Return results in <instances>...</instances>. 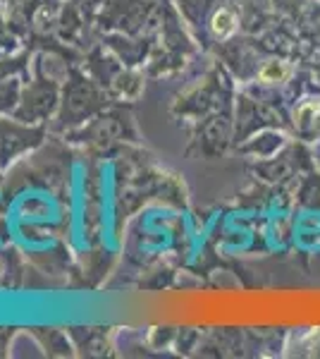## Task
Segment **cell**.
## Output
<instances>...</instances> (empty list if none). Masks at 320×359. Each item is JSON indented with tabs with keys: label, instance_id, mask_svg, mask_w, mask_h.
<instances>
[{
	"label": "cell",
	"instance_id": "obj_10",
	"mask_svg": "<svg viewBox=\"0 0 320 359\" xmlns=\"http://www.w3.org/2000/svg\"><path fill=\"white\" fill-rule=\"evenodd\" d=\"M3 273H5V262L0 259V278H3Z\"/></svg>",
	"mask_w": 320,
	"mask_h": 359
},
{
	"label": "cell",
	"instance_id": "obj_9",
	"mask_svg": "<svg viewBox=\"0 0 320 359\" xmlns=\"http://www.w3.org/2000/svg\"><path fill=\"white\" fill-rule=\"evenodd\" d=\"M39 3H43V5H60L62 0H39Z\"/></svg>",
	"mask_w": 320,
	"mask_h": 359
},
{
	"label": "cell",
	"instance_id": "obj_1",
	"mask_svg": "<svg viewBox=\"0 0 320 359\" xmlns=\"http://www.w3.org/2000/svg\"><path fill=\"white\" fill-rule=\"evenodd\" d=\"M106 103V98L98 91V86L91 79L81 77L79 72H72L67 86L60 96V111H57V127L84 125L94 113H98Z\"/></svg>",
	"mask_w": 320,
	"mask_h": 359
},
{
	"label": "cell",
	"instance_id": "obj_7",
	"mask_svg": "<svg viewBox=\"0 0 320 359\" xmlns=\"http://www.w3.org/2000/svg\"><path fill=\"white\" fill-rule=\"evenodd\" d=\"M235 25H237L235 13H232V10H225V8L218 10V13L213 15V20H211L213 34H215V36H220V39L230 36V34L235 32Z\"/></svg>",
	"mask_w": 320,
	"mask_h": 359
},
{
	"label": "cell",
	"instance_id": "obj_5",
	"mask_svg": "<svg viewBox=\"0 0 320 359\" xmlns=\"http://www.w3.org/2000/svg\"><path fill=\"white\" fill-rule=\"evenodd\" d=\"M122 135V125L118 123V118L108 115V118H98L94 125L89 127V142L98 144V147H106L113 139H118Z\"/></svg>",
	"mask_w": 320,
	"mask_h": 359
},
{
	"label": "cell",
	"instance_id": "obj_8",
	"mask_svg": "<svg viewBox=\"0 0 320 359\" xmlns=\"http://www.w3.org/2000/svg\"><path fill=\"white\" fill-rule=\"evenodd\" d=\"M289 74V69L282 65V62H267V65L260 69V77L265 82H277V79H284Z\"/></svg>",
	"mask_w": 320,
	"mask_h": 359
},
{
	"label": "cell",
	"instance_id": "obj_3",
	"mask_svg": "<svg viewBox=\"0 0 320 359\" xmlns=\"http://www.w3.org/2000/svg\"><path fill=\"white\" fill-rule=\"evenodd\" d=\"M43 137L46 132L41 125H27L17 120L15 115L13 118L0 115V168L10 165L20 156L36 149Z\"/></svg>",
	"mask_w": 320,
	"mask_h": 359
},
{
	"label": "cell",
	"instance_id": "obj_2",
	"mask_svg": "<svg viewBox=\"0 0 320 359\" xmlns=\"http://www.w3.org/2000/svg\"><path fill=\"white\" fill-rule=\"evenodd\" d=\"M60 108V89L50 77H39L22 89L20 103L15 108V118L27 125H41Z\"/></svg>",
	"mask_w": 320,
	"mask_h": 359
},
{
	"label": "cell",
	"instance_id": "obj_4",
	"mask_svg": "<svg viewBox=\"0 0 320 359\" xmlns=\"http://www.w3.org/2000/svg\"><path fill=\"white\" fill-rule=\"evenodd\" d=\"M98 22L110 29H122L127 34L139 32L151 22V5L146 0H103Z\"/></svg>",
	"mask_w": 320,
	"mask_h": 359
},
{
	"label": "cell",
	"instance_id": "obj_6",
	"mask_svg": "<svg viewBox=\"0 0 320 359\" xmlns=\"http://www.w3.org/2000/svg\"><path fill=\"white\" fill-rule=\"evenodd\" d=\"M20 96H22V86L17 84V79H3L0 82V115L15 113Z\"/></svg>",
	"mask_w": 320,
	"mask_h": 359
}]
</instances>
